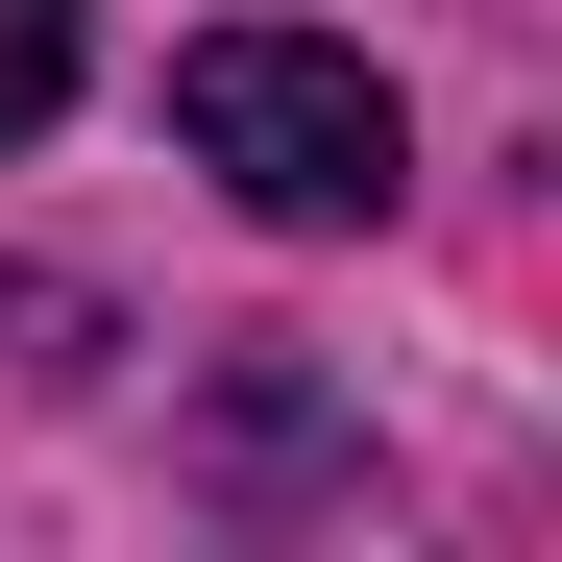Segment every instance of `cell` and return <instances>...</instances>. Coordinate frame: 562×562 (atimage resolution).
<instances>
[{
    "instance_id": "1",
    "label": "cell",
    "mask_w": 562,
    "mask_h": 562,
    "mask_svg": "<svg viewBox=\"0 0 562 562\" xmlns=\"http://www.w3.org/2000/svg\"><path fill=\"white\" fill-rule=\"evenodd\" d=\"M171 147H196L245 221H392V196H416L392 74L318 49V25H196V49H171Z\"/></svg>"
},
{
    "instance_id": "2",
    "label": "cell",
    "mask_w": 562,
    "mask_h": 562,
    "mask_svg": "<svg viewBox=\"0 0 562 562\" xmlns=\"http://www.w3.org/2000/svg\"><path fill=\"white\" fill-rule=\"evenodd\" d=\"M49 99H74V0H0V147H25Z\"/></svg>"
}]
</instances>
